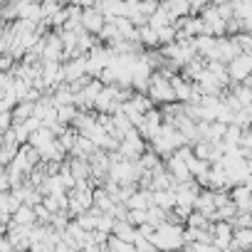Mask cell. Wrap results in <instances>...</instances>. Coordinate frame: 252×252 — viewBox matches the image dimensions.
<instances>
[{
  "label": "cell",
  "instance_id": "5",
  "mask_svg": "<svg viewBox=\"0 0 252 252\" xmlns=\"http://www.w3.org/2000/svg\"><path fill=\"white\" fill-rule=\"evenodd\" d=\"M161 8H166V13L171 15V20L176 23V20H181V18H188V13H190V0H166Z\"/></svg>",
  "mask_w": 252,
  "mask_h": 252
},
{
  "label": "cell",
  "instance_id": "3",
  "mask_svg": "<svg viewBox=\"0 0 252 252\" xmlns=\"http://www.w3.org/2000/svg\"><path fill=\"white\" fill-rule=\"evenodd\" d=\"M104 25H106V18H104V13L99 8H84L82 10V28L87 32H96L99 35Z\"/></svg>",
  "mask_w": 252,
  "mask_h": 252
},
{
  "label": "cell",
  "instance_id": "10",
  "mask_svg": "<svg viewBox=\"0 0 252 252\" xmlns=\"http://www.w3.org/2000/svg\"><path fill=\"white\" fill-rule=\"evenodd\" d=\"M13 129V111H0V131Z\"/></svg>",
  "mask_w": 252,
  "mask_h": 252
},
{
  "label": "cell",
  "instance_id": "9",
  "mask_svg": "<svg viewBox=\"0 0 252 252\" xmlns=\"http://www.w3.org/2000/svg\"><path fill=\"white\" fill-rule=\"evenodd\" d=\"M114 232H116V237H119V240H126V242L136 240V235H134V230H131V222H129V220L114 222Z\"/></svg>",
  "mask_w": 252,
  "mask_h": 252
},
{
  "label": "cell",
  "instance_id": "2",
  "mask_svg": "<svg viewBox=\"0 0 252 252\" xmlns=\"http://www.w3.org/2000/svg\"><path fill=\"white\" fill-rule=\"evenodd\" d=\"M227 74L232 82H245L252 77V52H240L232 62H227Z\"/></svg>",
  "mask_w": 252,
  "mask_h": 252
},
{
  "label": "cell",
  "instance_id": "1",
  "mask_svg": "<svg viewBox=\"0 0 252 252\" xmlns=\"http://www.w3.org/2000/svg\"><path fill=\"white\" fill-rule=\"evenodd\" d=\"M149 99L154 104H166V101H176V94H173V84H171V77L166 74H154L151 82H149Z\"/></svg>",
  "mask_w": 252,
  "mask_h": 252
},
{
  "label": "cell",
  "instance_id": "8",
  "mask_svg": "<svg viewBox=\"0 0 252 252\" xmlns=\"http://www.w3.org/2000/svg\"><path fill=\"white\" fill-rule=\"evenodd\" d=\"M139 42L146 47H158V32L151 25H144V28H139Z\"/></svg>",
  "mask_w": 252,
  "mask_h": 252
},
{
  "label": "cell",
  "instance_id": "7",
  "mask_svg": "<svg viewBox=\"0 0 252 252\" xmlns=\"http://www.w3.org/2000/svg\"><path fill=\"white\" fill-rule=\"evenodd\" d=\"M32 114H35V101H20V104L13 109V124L28 121Z\"/></svg>",
  "mask_w": 252,
  "mask_h": 252
},
{
  "label": "cell",
  "instance_id": "13",
  "mask_svg": "<svg viewBox=\"0 0 252 252\" xmlns=\"http://www.w3.org/2000/svg\"><path fill=\"white\" fill-rule=\"evenodd\" d=\"M250 131H252V129H250Z\"/></svg>",
  "mask_w": 252,
  "mask_h": 252
},
{
  "label": "cell",
  "instance_id": "11",
  "mask_svg": "<svg viewBox=\"0 0 252 252\" xmlns=\"http://www.w3.org/2000/svg\"><path fill=\"white\" fill-rule=\"evenodd\" d=\"M205 3H213V0H190V8H195V10H203V5Z\"/></svg>",
  "mask_w": 252,
  "mask_h": 252
},
{
  "label": "cell",
  "instance_id": "12",
  "mask_svg": "<svg viewBox=\"0 0 252 252\" xmlns=\"http://www.w3.org/2000/svg\"><path fill=\"white\" fill-rule=\"evenodd\" d=\"M247 158H250V161H247V163H250V171H252V151H250V154H247Z\"/></svg>",
  "mask_w": 252,
  "mask_h": 252
},
{
  "label": "cell",
  "instance_id": "6",
  "mask_svg": "<svg viewBox=\"0 0 252 252\" xmlns=\"http://www.w3.org/2000/svg\"><path fill=\"white\" fill-rule=\"evenodd\" d=\"M13 215H15V225H23V227H32L35 225V208L32 205H25L23 203Z\"/></svg>",
  "mask_w": 252,
  "mask_h": 252
},
{
  "label": "cell",
  "instance_id": "4",
  "mask_svg": "<svg viewBox=\"0 0 252 252\" xmlns=\"http://www.w3.org/2000/svg\"><path fill=\"white\" fill-rule=\"evenodd\" d=\"M87 74V57H74V60H67V64L62 67V79L67 84H74L77 79H82Z\"/></svg>",
  "mask_w": 252,
  "mask_h": 252
}]
</instances>
